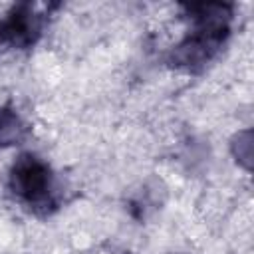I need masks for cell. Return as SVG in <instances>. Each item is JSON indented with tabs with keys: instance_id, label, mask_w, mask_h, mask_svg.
I'll return each instance as SVG.
<instances>
[{
	"instance_id": "2",
	"label": "cell",
	"mask_w": 254,
	"mask_h": 254,
	"mask_svg": "<svg viewBox=\"0 0 254 254\" xmlns=\"http://www.w3.org/2000/svg\"><path fill=\"white\" fill-rule=\"evenodd\" d=\"M8 185L12 194H16L22 202L32 206L34 210L54 206V173L46 161H42L34 153H22L8 177Z\"/></svg>"
},
{
	"instance_id": "3",
	"label": "cell",
	"mask_w": 254,
	"mask_h": 254,
	"mask_svg": "<svg viewBox=\"0 0 254 254\" xmlns=\"http://www.w3.org/2000/svg\"><path fill=\"white\" fill-rule=\"evenodd\" d=\"M42 34V16L32 4H16L0 22V40L14 48L32 46Z\"/></svg>"
},
{
	"instance_id": "4",
	"label": "cell",
	"mask_w": 254,
	"mask_h": 254,
	"mask_svg": "<svg viewBox=\"0 0 254 254\" xmlns=\"http://www.w3.org/2000/svg\"><path fill=\"white\" fill-rule=\"evenodd\" d=\"M28 125L12 107H0V147H10L26 139Z\"/></svg>"
},
{
	"instance_id": "1",
	"label": "cell",
	"mask_w": 254,
	"mask_h": 254,
	"mask_svg": "<svg viewBox=\"0 0 254 254\" xmlns=\"http://www.w3.org/2000/svg\"><path fill=\"white\" fill-rule=\"evenodd\" d=\"M196 22V28L175 48L173 60L177 65H202L222 46L228 36L230 6L224 4H192L187 6Z\"/></svg>"
}]
</instances>
